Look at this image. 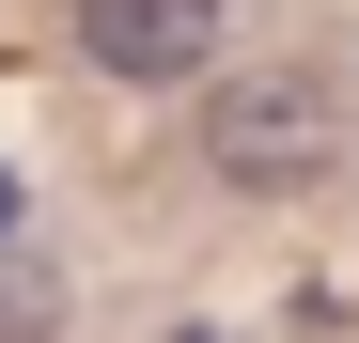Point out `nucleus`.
<instances>
[{
  "mask_svg": "<svg viewBox=\"0 0 359 343\" xmlns=\"http://www.w3.org/2000/svg\"><path fill=\"white\" fill-rule=\"evenodd\" d=\"M203 156H219V188L297 203V188L328 172V94H313V78H219V109H203Z\"/></svg>",
  "mask_w": 359,
  "mask_h": 343,
  "instance_id": "nucleus-1",
  "label": "nucleus"
},
{
  "mask_svg": "<svg viewBox=\"0 0 359 343\" xmlns=\"http://www.w3.org/2000/svg\"><path fill=\"white\" fill-rule=\"evenodd\" d=\"M79 63L126 94H172L219 63V0H79Z\"/></svg>",
  "mask_w": 359,
  "mask_h": 343,
  "instance_id": "nucleus-2",
  "label": "nucleus"
},
{
  "mask_svg": "<svg viewBox=\"0 0 359 343\" xmlns=\"http://www.w3.org/2000/svg\"><path fill=\"white\" fill-rule=\"evenodd\" d=\"M0 218H16V188H0Z\"/></svg>",
  "mask_w": 359,
  "mask_h": 343,
  "instance_id": "nucleus-3",
  "label": "nucleus"
}]
</instances>
